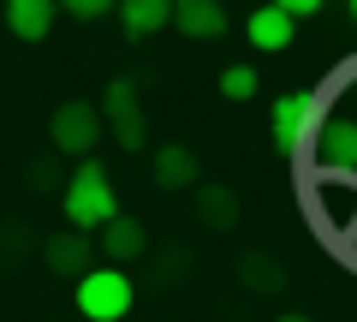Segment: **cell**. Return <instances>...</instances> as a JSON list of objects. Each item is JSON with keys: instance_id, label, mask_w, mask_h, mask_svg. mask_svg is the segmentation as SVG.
I'll list each match as a JSON object with an SVG mask.
<instances>
[{"instance_id": "obj_1", "label": "cell", "mask_w": 357, "mask_h": 322, "mask_svg": "<svg viewBox=\"0 0 357 322\" xmlns=\"http://www.w3.org/2000/svg\"><path fill=\"white\" fill-rule=\"evenodd\" d=\"M60 209H66V221H72L77 233H102L107 221L119 215V197H114V180H107V168L84 161V168H77L72 180H66Z\"/></svg>"}, {"instance_id": "obj_2", "label": "cell", "mask_w": 357, "mask_h": 322, "mask_svg": "<svg viewBox=\"0 0 357 322\" xmlns=\"http://www.w3.org/2000/svg\"><path fill=\"white\" fill-rule=\"evenodd\" d=\"M77 316H89V322L131 316V275L126 269H84L77 275Z\"/></svg>"}, {"instance_id": "obj_3", "label": "cell", "mask_w": 357, "mask_h": 322, "mask_svg": "<svg viewBox=\"0 0 357 322\" xmlns=\"http://www.w3.org/2000/svg\"><path fill=\"white\" fill-rule=\"evenodd\" d=\"M321 119H328V102H321L316 90H292L274 102V143H280L286 155L310 149V138L321 131Z\"/></svg>"}, {"instance_id": "obj_4", "label": "cell", "mask_w": 357, "mask_h": 322, "mask_svg": "<svg viewBox=\"0 0 357 322\" xmlns=\"http://www.w3.org/2000/svg\"><path fill=\"white\" fill-rule=\"evenodd\" d=\"M96 114L107 119L102 131H114L119 149H143V143H149V119H143V102H137V90H131V78H114V84H107V96H102Z\"/></svg>"}, {"instance_id": "obj_5", "label": "cell", "mask_w": 357, "mask_h": 322, "mask_svg": "<svg viewBox=\"0 0 357 322\" xmlns=\"http://www.w3.org/2000/svg\"><path fill=\"white\" fill-rule=\"evenodd\" d=\"M48 138H54L60 155H84L89 161V149L102 143V114H96V102H60L54 119H48Z\"/></svg>"}, {"instance_id": "obj_6", "label": "cell", "mask_w": 357, "mask_h": 322, "mask_svg": "<svg viewBox=\"0 0 357 322\" xmlns=\"http://www.w3.org/2000/svg\"><path fill=\"white\" fill-rule=\"evenodd\" d=\"M310 149H316V168L333 173V180L357 173V119L351 114H328V119H321V131L310 138Z\"/></svg>"}, {"instance_id": "obj_7", "label": "cell", "mask_w": 357, "mask_h": 322, "mask_svg": "<svg viewBox=\"0 0 357 322\" xmlns=\"http://www.w3.org/2000/svg\"><path fill=\"white\" fill-rule=\"evenodd\" d=\"M42 263H48L54 275H84L89 263H96V245H89V233H77V227H66V233H48L42 239Z\"/></svg>"}, {"instance_id": "obj_8", "label": "cell", "mask_w": 357, "mask_h": 322, "mask_svg": "<svg viewBox=\"0 0 357 322\" xmlns=\"http://www.w3.org/2000/svg\"><path fill=\"white\" fill-rule=\"evenodd\" d=\"M167 24H178L191 42L227 36V13H220V0H173V18H167Z\"/></svg>"}, {"instance_id": "obj_9", "label": "cell", "mask_w": 357, "mask_h": 322, "mask_svg": "<svg viewBox=\"0 0 357 322\" xmlns=\"http://www.w3.org/2000/svg\"><path fill=\"white\" fill-rule=\"evenodd\" d=\"M197 173H203L197 149H185V143H161L155 149V185L161 191H185V185H197Z\"/></svg>"}, {"instance_id": "obj_10", "label": "cell", "mask_w": 357, "mask_h": 322, "mask_svg": "<svg viewBox=\"0 0 357 322\" xmlns=\"http://www.w3.org/2000/svg\"><path fill=\"white\" fill-rule=\"evenodd\" d=\"M0 13H6V30H13L18 42H42L54 30V13H60V6H54V0H6Z\"/></svg>"}, {"instance_id": "obj_11", "label": "cell", "mask_w": 357, "mask_h": 322, "mask_svg": "<svg viewBox=\"0 0 357 322\" xmlns=\"http://www.w3.org/2000/svg\"><path fill=\"white\" fill-rule=\"evenodd\" d=\"M102 251H107V263H137L143 251H149V233H143V221H131V215H114L102 227Z\"/></svg>"}, {"instance_id": "obj_12", "label": "cell", "mask_w": 357, "mask_h": 322, "mask_svg": "<svg viewBox=\"0 0 357 322\" xmlns=\"http://www.w3.org/2000/svg\"><path fill=\"white\" fill-rule=\"evenodd\" d=\"M244 30H250V48H262V54H280V48H292V30H298V18H286L280 6H256Z\"/></svg>"}, {"instance_id": "obj_13", "label": "cell", "mask_w": 357, "mask_h": 322, "mask_svg": "<svg viewBox=\"0 0 357 322\" xmlns=\"http://www.w3.org/2000/svg\"><path fill=\"white\" fill-rule=\"evenodd\" d=\"M197 221L208 233H232L238 227V191H227V185H197Z\"/></svg>"}, {"instance_id": "obj_14", "label": "cell", "mask_w": 357, "mask_h": 322, "mask_svg": "<svg viewBox=\"0 0 357 322\" xmlns=\"http://www.w3.org/2000/svg\"><path fill=\"white\" fill-rule=\"evenodd\" d=\"M167 18H173V0H119V24H126L131 42L167 30Z\"/></svg>"}, {"instance_id": "obj_15", "label": "cell", "mask_w": 357, "mask_h": 322, "mask_svg": "<svg viewBox=\"0 0 357 322\" xmlns=\"http://www.w3.org/2000/svg\"><path fill=\"white\" fill-rule=\"evenodd\" d=\"M238 281L250 286V293H280V286H286V269L268 257V251H244V257H238Z\"/></svg>"}, {"instance_id": "obj_16", "label": "cell", "mask_w": 357, "mask_h": 322, "mask_svg": "<svg viewBox=\"0 0 357 322\" xmlns=\"http://www.w3.org/2000/svg\"><path fill=\"white\" fill-rule=\"evenodd\" d=\"M256 90H262V72H256V66H227V72H220V96H227V102H250Z\"/></svg>"}, {"instance_id": "obj_17", "label": "cell", "mask_w": 357, "mask_h": 322, "mask_svg": "<svg viewBox=\"0 0 357 322\" xmlns=\"http://www.w3.org/2000/svg\"><path fill=\"white\" fill-rule=\"evenodd\" d=\"M60 13H72V18H102V13H114L119 0H54Z\"/></svg>"}, {"instance_id": "obj_18", "label": "cell", "mask_w": 357, "mask_h": 322, "mask_svg": "<svg viewBox=\"0 0 357 322\" xmlns=\"http://www.w3.org/2000/svg\"><path fill=\"white\" fill-rule=\"evenodd\" d=\"M24 245H30L24 233H18V227H6V233H0V263H13V257H18Z\"/></svg>"}, {"instance_id": "obj_19", "label": "cell", "mask_w": 357, "mask_h": 322, "mask_svg": "<svg viewBox=\"0 0 357 322\" xmlns=\"http://www.w3.org/2000/svg\"><path fill=\"white\" fill-rule=\"evenodd\" d=\"M185 263H191V251H167V257H161V281H178Z\"/></svg>"}, {"instance_id": "obj_20", "label": "cell", "mask_w": 357, "mask_h": 322, "mask_svg": "<svg viewBox=\"0 0 357 322\" xmlns=\"http://www.w3.org/2000/svg\"><path fill=\"white\" fill-rule=\"evenodd\" d=\"M274 6H280L286 18H310V13H316V6H321V0H274Z\"/></svg>"}, {"instance_id": "obj_21", "label": "cell", "mask_w": 357, "mask_h": 322, "mask_svg": "<svg viewBox=\"0 0 357 322\" xmlns=\"http://www.w3.org/2000/svg\"><path fill=\"white\" fill-rule=\"evenodd\" d=\"M274 322H310V316H298V310H292V316H274Z\"/></svg>"}, {"instance_id": "obj_22", "label": "cell", "mask_w": 357, "mask_h": 322, "mask_svg": "<svg viewBox=\"0 0 357 322\" xmlns=\"http://www.w3.org/2000/svg\"><path fill=\"white\" fill-rule=\"evenodd\" d=\"M351 18H357V0H351Z\"/></svg>"}]
</instances>
